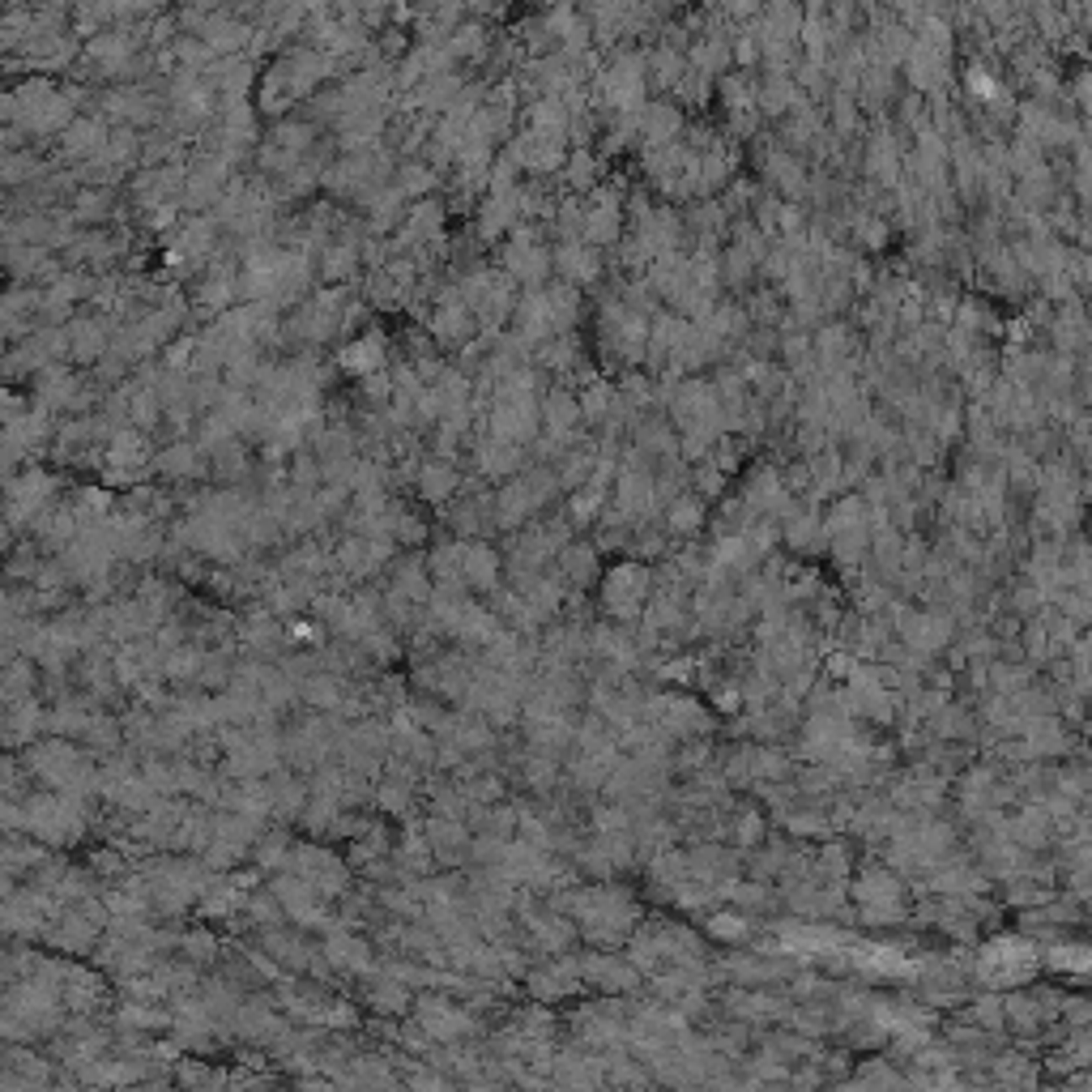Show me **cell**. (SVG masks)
I'll return each instance as SVG.
<instances>
[{
  "label": "cell",
  "instance_id": "obj_1",
  "mask_svg": "<svg viewBox=\"0 0 1092 1092\" xmlns=\"http://www.w3.org/2000/svg\"><path fill=\"white\" fill-rule=\"evenodd\" d=\"M26 828H30V837H43V841H51V845H64V841H73L78 832H82V806H78V798H68V794H51V798H30L26 802Z\"/></svg>",
  "mask_w": 1092,
  "mask_h": 1092
},
{
  "label": "cell",
  "instance_id": "obj_2",
  "mask_svg": "<svg viewBox=\"0 0 1092 1092\" xmlns=\"http://www.w3.org/2000/svg\"><path fill=\"white\" fill-rule=\"evenodd\" d=\"M419 1024H423V1033L436 1037V1041H452V1037H465V1033L474 1029L465 1011H457V1007H448V1003H440V998H427V1003L419 1007Z\"/></svg>",
  "mask_w": 1092,
  "mask_h": 1092
},
{
  "label": "cell",
  "instance_id": "obj_3",
  "mask_svg": "<svg viewBox=\"0 0 1092 1092\" xmlns=\"http://www.w3.org/2000/svg\"><path fill=\"white\" fill-rule=\"evenodd\" d=\"M529 986H533L538 998H559V994H572V990L581 986V969H576L572 961H564V965H551V969L533 973Z\"/></svg>",
  "mask_w": 1092,
  "mask_h": 1092
},
{
  "label": "cell",
  "instance_id": "obj_4",
  "mask_svg": "<svg viewBox=\"0 0 1092 1092\" xmlns=\"http://www.w3.org/2000/svg\"><path fill=\"white\" fill-rule=\"evenodd\" d=\"M461 572H465L469 585L491 589V585H495V572H500V564H495V555H491V546H465V551H461Z\"/></svg>",
  "mask_w": 1092,
  "mask_h": 1092
},
{
  "label": "cell",
  "instance_id": "obj_5",
  "mask_svg": "<svg viewBox=\"0 0 1092 1092\" xmlns=\"http://www.w3.org/2000/svg\"><path fill=\"white\" fill-rule=\"evenodd\" d=\"M640 593H645V585H640V572H636V568L610 572V581H606V602H610V610H632V606L640 602Z\"/></svg>",
  "mask_w": 1092,
  "mask_h": 1092
},
{
  "label": "cell",
  "instance_id": "obj_6",
  "mask_svg": "<svg viewBox=\"0 0 1092 1092\" xmlns=\"http://www.w3.org/2000/svg\"><path fill=\"white\" fill-rule=\"evenodd\" d=\"M341 363H346V367H359L363 376H376V363H380V337H363L355 351L341 355Z\"/></svg>",
  "mask_w": 1092,
  "mask_h": 1092
},
{
  "label": "cell",
  "instance_id": "obj_7",
  "mask_svg": "<svg viewBox=\"0 0 1092 1092\" xmlns=\"http://www.w3.org/2000/svg\"><path fill=\"white\" fill-rule=\"evenodd\" d=\"M329 956H333V965H346V969H367L372 961H367V947L363 943H355V939H333L329 943Z\"/></svg>",
  "mask_w": 1092,
  "mask_h": 1092
},
{
  "label": "cell",
  "instance_id": "obj_8",
  "mask_svg": "<svg viewBox=\"0 0 1092 1092\" xmlns=\"http://www.w3.org/2000/svg\"><path fill=\"white\" fill-rule=\"evenodd\" d=\"M452 491V469H440V465H431V469H423V495L427 500H444Z\"/></svg>",
  "mask_w": 1092,
  "mask_h": 1092
},
{
  "label": "cell",
  "instance_id": "obj_9",
  "mask_svg": "<svg viewBox=\"0 0 1092 1092\" xmlns=\"http://www.w3.org/2000/svg\"><path fill=\"white\" fill-rule=\"evenodd\" d=\"M303 696H308L312 704H341V682H337V678H312L308 688H303Z\"/></svg>",
  "mask_w": 1092,
  "mask_h": 1092
},
{
  "label": "cell",
  "instance_id": "obj_10",
  "mask_svg": "<svg viewBox=\"0 0 1092 1092\" xmlns=\"http://www.w3.org/2000/svg\"><path fill=\"white\" fill-rule=\"evenodd\" d=\"M564 568H568V576H589L593 572V555L581 551V546H572V551L564 555Z\"/></svg>",
  "mask_w": 1092,
  "mask_h": 1092
},
{
  "label": "cell",
  "instance_id": "obj_11",
  "mask_svg": "<svg viewBox=\"0 0 1092 1092\" xmlns=\"http://www.w3.org/2000/svg\"><path fill=\"white\" fill-rule=\"evenodd\" d=\"M372 1003L384 1007V1011H397V1007H405V990L401 986H384L380 994H372Z\"/></svg>",
  "mask_w": 1092,
  "mask_h": 1092
},
{
  "label": "cell",
  "instance_id": "obj_12",
  "mask_svg": "<svg viewBox=\"0 0 1092 1092\" xmlns=\"http://www.w3.org/2000/svg\"><path fill=\"white\" fill-rule=\"evenodd\" d=\"M184 947L192 951V961H210V956H214V939L210 934H188Z\"/></svg>",
  "mask_w": 1092,
  "mask_h": 1092
}]
</instances>
